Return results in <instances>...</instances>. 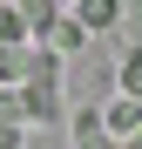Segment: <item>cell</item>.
Listing matches in <instances>:
<instances>
[{"mask_svg": "<svg viewBox=\"0 0 142 149\" xmlns=\"http://www.w3.org/2000/svg\"><path fill=\"white\" fill-rule=\"evenodd\" d=\"M75 149H122V142L108 136L102 109H81V115H75Z\"/></svg>", "mask_w": 142, "mask_h": 149, "instance_id": "obj_1", "label": "cell"}, {"mask_svg": "<svg viewBox=\"0 0 142 149\" xmlns=\"http://www.w3.org/2000/svg\"><path fill=\"white\" fill-rule=\"evenodd\" d=\"M102 122H108V136H115V142H129V136H142V102H108Z\"/></svg>", "mask_w": 142, "mask_h": 149, "instance_id": "obj_2", "label": "cell"}, {"mask_svg": "<svg viewBox=\"0 0 142 149\" xmlns=\"http://www.w3.org/2000/svg\"><path fill=\"white\" fill-rule=\"evenodd\" d=\"M0 47H34V27H27V7H0Z\"/></svg>", "mask_w": 142, "mask_h": 149, "instance_id": "obj_3", "label": "cell"}, {"mask_svg": "<svg viewBox=\"0 0 142 149\" xmlns=\"http://www.w3.org/2000/svg\"><path fill=\"white\" fill-rule=\"evenodd\" d=\"M75 20H81V34H95V27H115V20H122V7H115V0H81Z\"/></svg>", "mask_w": 142, "mask_h": 149, "instance_id": "obj_4", "label": "cell"}, {"mask_svg": "<svg viewBox=\"0 0 142 149\" xmlns=\"http://www.w3.org/2000/svg\"><path fill=\"white\" fill-rule=\"evenodd\" d=\"M115 81H122V102H142V41L122 54V74H115Z\"/></svg>", "mask_w": 142, "mask_h": 149, "instance_id": "obj_5", "label": "cell"}, {"mask_svg": "<svg viewBox=\"0 0 142 149\" xmlns=\"http://www.w3.org/2000/svg\"><path fill=\"white\" fill-rule=\"evenodd\" d=\"M122 149H142V136H129V142H122Z\"/></svg>", "mask_w": 142, "mask_h": 149, "instance_id": "obj_6", "label": "cell"}]
</instances>
